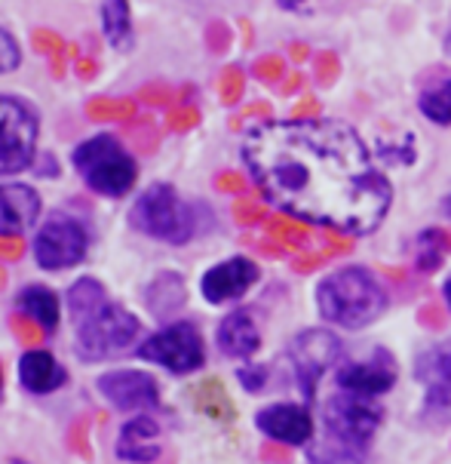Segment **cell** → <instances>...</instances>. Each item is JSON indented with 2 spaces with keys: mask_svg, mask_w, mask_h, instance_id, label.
Listing matches in <instances>:
<instances>
[{
  "mask_svg": "<svg viewBox=\"0 0 451 464\" xmlns=\"http://www.w3.org/2000/svg\"><path fill=\"white\" fill-rule=\"evenodd\" d=\"M243 160L273 207L331 231H375L393 203L366 141L338 121L255 127L243 141Z\"/></svg>",
  "mask_w": 451,
  "mask_h": 464,
  "instance_id": "6da1fadb",
  "label": "cell"
},
{
  "mask_svg": "<svg viewBox=\"0 0 451 464\" xmlns=\"http://www.w3.org/2000/svg\"><path fill=\"white\" fill-rule=\"evenodd\" d=\"M316 304L322 320L341 329H362L375 324L387 308V293L366 267H341L316 286Z\"/></svg>",
  "mask_w": 451,
  "mask_h": 464,
  "instance_id": "7a4b0ae2",
  "label": "cell"
},
{
  "mask_svg": "<svg viewBox=\"0 0 451 464\" xmlns=\"http://www.w3.org/2000/svg\"><path fill=\"white\" fill-rule=\"evenodd\" d=\"M74 167L92 191L105 198H123L136 185V160L110 136H92L74 151Z\"/></svg>",
  "mask_w": 451,
  "mask_h": 464,
  "instance_id": "3957f363",
  "label": "cell"
},
{
  "mask_svg": "<svg viewBox=\"0 0 451 464\" xmlns=\"http://www.w3.org/2000/svg\"><path fill=\"white\" fill-rule=\"evenodd\" d=\"M132 222L150 237L166 243H187L194 234L191 209L169 185H150L132 209Z\"/></svg>",
  "mask_w": 451,
  "mask_h": 464,
  "instance_id": "277c9868",
  "label": "cell"
},
{
  "mask_svg": "<svg viewBox=\"0 0 451 464\" xmlns=\"http://www.w3.org/2000/svg\"><path fill=\"white\" fill-rule=\"evenodd\" d=\"M139 335V320L120 304H99L86 317L77 320V348L86 360H105L123 351Z\"/></svg>",
  "mask_w": 451,
  "mask_h": 464,
  "instance_id": "5b68a950",
  "label": "cell"
},
{
  "mask_svg": "<svg viewBox=\"0 0 451 464\" xmlns=\"http://www.w3.org/2000/svg\"><path fill=\"white\" fill-rule=\"evenodd\" d=\"M37 117L19 99L0 96V176L22 172L34 160Z\"/></svg>",
  "mask_w": 451,
  "mask_h": 464,
  "instance_id": "8992f818",
  "label": "cell"
},
{
  "mask_svg": "<svg viewBox=\"0 0 451 464\" xmlns=\"http://www.w3.org/2000/svg\"><path fill=\"white\" fill-rule=\"evenodd\" d=\"M139 357L169 369V372L187 375L203 366L206 351H203L200 333H197L191 324H176V326H166L163 333L150 335L139 348Z\"/></svg>",
  "mask_w": 451,
  "mask_h": 464,
  "instance_id": "52a82bcc",
  "label": "cell"
},
{
  "mask_svg": "<svg viewBox=\"0 0 451 464\" xmlns=\"http://www.w3.org/2000/svg\"><path fill=\"white\" fill-rule=\"evenodd\" d=\"M381 419H384V409L375 400L350 394V391H341V394H335L322 406V424H326V430L360 446L369 443Z\"/></svg>",
  "mask_w": 451,
  "mask_h": 464,
  "instance_id": "ba28073f",
  "label": "cell"
},
{
  "mask_svg": "<svg viewBox=\"0 0 451 464\" xmlns=\"http://www.w3.org/2000/svg\"><path fill=\"white\" fill-rule=\"evenodd\" d=\"M341 357V342L338 335L326 333V329H307L301 333L289 348V360L295 366V379L301 394L311 400L316 394V384H320L322 372Z\"/></svg>",
  "mask_w": 451,
  "mask_h": 464,
  "instance_id": "9c48e42d",
  "label": "cell"
},
{
  "mask_svg": "<svg viewBox=\"0 0 451 464\" xmlns=\"http://www.w3.org/2000/svg\"><path fill=\"white\" fill-rule=\"evenodd\" d=\"M37 265L46 271H62V267L77 265L86 256V231L74 218L55 216L50 218L34 240Z\"/></svg>",
  "mask_w": 451,
  "mask_h": 464,
  "instance_id": "30bf717a",
  "label": "cell"
},
{
  "mask_svg": "<svg viewBox=\"0 0 451 464\" xmlns=\"http://www.w3.org/2000/svg\"><path fill=\"white\" fill-rule=\"evenodd\" d=\"M397 382V363L387 351H375L369 360H350L338 369V388L360 397L387 394Z\"/></svg>",
  "mask_w": 451,
  "mask_h": 464,
  "instance_id": "8fae6325",
  "label": "cell"
},
{
  "mask_svg": "<svg viewBox=\"0 0 451 464\" xmlns=\"http://www.w3.org/2000/svg\"><path fill=\"white\" fill-rule=\"evenodd\" d=\"M99 391L114 409H154L160 403L157 382L145 372H136V369H120V372L101 375Z\"/></svg>",
  "mask_w": 451,
  "mask_h": 464,
  "instance_id": "7c38bea8",
  "label": "cell"
},
{
  "mask_svg": "<svg viewBox=\"0 0 451 464\" xmlns=\"http://www.w3.org/2000/svg\"><path fill=\"white\" fill-rule=\"evenodd\" d=\"M255 280H258L255 262H249V258H227V262L206 271L200 289L209 304H225V302H234V298L246 295Z\"/></svg>",
  "mask_w": 451,
  "mask_h": 464,
  "instance_id": "4fadbf2b",
  "label": "cell"
},
{
  "mask_svg": "<svg viewBox=\"0 0 451 464\" xmlns=\"http://www.w3.org/2000/svg\"><path fill=\"white\" fill-rule=\"evenodd\" d=\"M255 424L261 434L276 440V443L301 446V443H311V437H313L311 412L295 403H276V406L261 409L255 415Z\"/></svg>",
  "mask_w": 451,
  "mask_h": 464,
  "instance_id": "5bb4252c",
  "label": "cell"
},
{
  "mask_svg": "<svg viewBox=\"0 0 451 464\" xmlns=\"http://www.w3.org/2000/svg\"><path fill=\"white\" fill-rule=\"evenodd\" d=\"M41 218V198L25 185H0V237L25 234Z\"/></svg>",
  "mask_w": 451,
  "mask_h": 464,
  "instance_id": "9a60e30c",
  "label": "cell"
},
{
  "mask_svg": "<svg viewBox=\"0 0 451 464\" xmlns=\"http://www.w3.org/2000/svg\"><path fill=\"white\" fill-rule=\"evenodd\" d=\"M417 382L427 384L430 406H446L451 400V342H442L437 348L424 351L417 357Z\"/></svg>",
  "mask_w": 451,
  "mask_h": 464,
  "instance_id": "2e32d148",
  "label": "cell"
},
{
  "mask_svg": "<svg viewBox=\"0 0 451 464\" xmlns=\"http://www.w3.org/2000/svg\"><path fill=\"white\" fill-rule=\"evenodd\" d=\"M160 455V428L154 419L139 415V419L126 421L120 437H117V459L136 461V464H150Z\"/></svg>",
  "mask_w": 451,
  "mask_h": 464,
  "instance_id": "e0dca14e",
  "label": "cell"
},
{
  "mask_svg": "<svg viewBox=\"0 0 451 464\" xmlns=\"http://www.w3.org/2000/svg\"><path fill=\"white\" fill-rule=\"evenodd\" d=\"M261 344V335H258V326L252 324V317L246 311H234L221 320L218 326V348L221 353L227 357H252Z\"/></svg>",
  "mask_w": 451,
  "mask_h": 464,
  "instance_id": "ac0fdd59",
  "label": "cell"
},
{
  "mask_svg": "<svg viewBox=\"0 0 451 464\" xmlns=\"http://www.w3.org/2000/svg\"><path fill=\"white\" fill-rule=\"evenodd\" d=\"M19 379L31 394H50V391L62 388L65 382V369L55 363L53 353L46 351H28L19 360Z\"/></svg>",
  "mask_w": 451,
  "mask_h": 464,
  "instance_id": "d6986e66",
  "label": "cell"
},
{
  "mask_svg": "<svg viewBox=\"0 0 451 464\" xmlns=\"http://www.w3.org/2000/svg\"><path fill=\"white\" fill-rule=\"evenodd\" d=\"M311 464H366V446L326 430V437L311 446Z\"/></svg>",
  "mask_w": 451,
  "mask_h": 464,
  "instance_id": "ffe728a7",
  "label": "cell"
},
{
  "mask_svg": "<svg viewBox=\"0 0 451 464\" xmlns=\"http://www.w3.org/2000/svg\"><path fill=\"white\" fill-rule=\"evenodd\" d=\"M19 308L43 329L59 326V298L43 286H28L19 293Z\"/></svg>",
  "mask_w": 451,
  "mask_h": 464,
  "instance_id": "44dd1931",
  "label": "cell"
},
{
  "mask_svg": "<svg viewBox=\"0 0 451 464\" xmlns=\"http://www.w3.org/2000/svg\"><path fill=\"white\" fill-rule=\"evenodd\" d=\"M101 19H105V34L114 50H130L132 46V15L126 0H105L101 6Z\"/></svg>",
  "mask_w": 451,
  "mask_h": 464,
  "instance_id": "7402d4cb",
  "label": "cell"
},
{
  "mask_svg": "<svg viewBox=\"0 0 451 464\" xmlns=\"http://www.w3.org/2000/svg\"><path fill=\"white\" fill-rule=\"evenodd\" d=\"M105 289L99 286V280H77L74 286H71L68 293V308H71V317H74V324L81 317H86L90 311H96L99 304H105Z\"/></svg>",
  "mask_w": 451,
  "mask_h": 464,
  "instance_id": "603a6c76",
  "label": "cell"
},
{
  "mask_svg": "<svg viewBox=\"0 0 451 464\" xmlns=\"http://www.w3.org/2000/svg\"><path fill=\"white\" fill-rule=\"evenodd\" d=\"M421 111L430 117L433 123H451V81L437 86V90L424 92Z\"/></svg>",
  "mask_w": 451,
  "mask_h": 464,
  "instance_id": "cb8c5ba5",
  "label": "cell"
},
{
  "mask_svg": "<svg viewBox=\"0 0 451 464\" xmlns=\"http://www.w3.org/2000/svg\"><path fill=\"white\" fill-rule=\"evenodd\" d=\"M22 53L19 46H15V41L10 34H6L4 28H0V74H6V71H13L15 65H19Z\"/></svg>",
  "mask_w": 451,
  "mask_h": 464,
  "instance_id": "d4e9b609",
  "label": "cell"
},
{
  "mask_svg": "<svg viewBox=\"0 0 451 464\" xmlns=\"http://www.w3.org/2000/svg\"><path fill=\"white\" fill-rule=\"evenodd\" d=\"M240 382L246 391H261L264 388V369H240Z\"/></svg>",
  "mask_w": 451,
  "mask_h": 464,
  "instance_id": "484cf974",
  "label": "cell"
},
{
  "mask_svg": "<svg viewBox=\"0 0 451 464\" xmlns=\"http://www.w3.org/2000/svg\"><path fill=\"white\" fill-rule=\"evenodd\" d=\"M276 4H280L283 10H298V6H301V0H276Z\"/></svg>",
  "mask_w": 451,
  "mask_h": 464,
  "instance_id": "4316f807",
  "label": "cell"
},
{
  "mask_svg": "<svg viewBox=\"0 0 451 464\" xmlns=\"http://www.w3.org/2000/svg\"><path fill=\"white\" fill-rule=\"evenodd\" d=\"M446 302H448V308H451V280L446 283Z\"/></svg>",
  "mask_w": 451,
  "mask_h": 464,
  "instance_id": "83f0119b",
  "label": "cell"
},
{
  "mask_svg": "<svg viewBox=\"0 0 451 464\" xmlns=\"http://www.w3.org/2000/svg\"><path fill=\"white\" fill-rule=\"evenodd\" d=\"M446 212H448V216H451V194H448V198H446Z\"/></svg>",
  "mask_w": 451,
  "mask_h": 464,
  "instance_id": "f1b7e54d",
  "label": "cell"
}]
</instances>
